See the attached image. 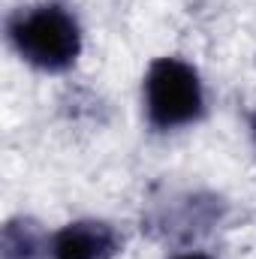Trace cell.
Returning a JSON list of instances; mask_svg holds the SVG:
<instances>
[{
	"label": "cell",
	"instance_id": "3",
	"mask_svg": "<svg viewBox=\"0 0 256 259\" xmlns=\"http://www.w3.org/2000/svg\"><path fill=\"white\" fill-rule=\"evenodd\" d=\"M121 250L118 232L103 220H78L52 238L55 259H112Z\"/></svg>",
	"mask_w": 256,
	"mask_h": 259
},
{
	"label": "cell",
	"instance_id": "1",
	"mask_svg": "<svg viewBox=\"0 0 256 259\" xmlns=\"http://www.w3.org/2000/svg\"><path fill=\"white\" fill-rule=\"evenodd\" d=\"M9 39L27 64L46 72H61L75 64L81 52V33L75 18L58 3L21 9L9 21Z\"/></svg>",
	"mask_w": 256,
	"mask_h": 259
},
{
	"label": "cell",
	"instance_id": "6",
	"mask_svg": "<svg viewBox=\"0 0 256 259\" xmlns=\"http://www.w3.org/2000/svg\"><path fill=\"white\" fill-rule=\"evenodd\" d=\"M253 136H256V118H253Z\"/></svg>",
	"mask_w": 256,
	"mask_h": 259
},
{
	"label": "cell",
	"instance_id": "4",
	"mask_svg": "<svg viewBox=\"0 0 256 259\" xmlns=\"http://www.w3.org/2000/svg\"><path fill=\"white\" fill-rule=\"evenodd\" d=\"M42 235L30 220H12L3 229V259H39Z\"/></svg>",
	"mask_w": 256,
	"mask_h": 259
},
{
	"label": "cell",
	"instance_id": "2",
	"mask_svg": "<svg viewBox=\"0 0 256 259\" xmlns=\"http://www.w3.org/2000/svg\"><path fill=\"white\" fill-rule=\"evenodd\" d=\"M145 109L157 130H175L202 118L205 94L199 72L178 58H157L145 75Z\"/></svg>",
	"mask_w": 256,
	"mask_h": 259
},
{
	"label": "cell",
	"instance_id": "5",
	"mask_svg": "<svg viewBox=\"0 0 256 259\" xmlns=\"http://www.w3.org/2000/svg\"><path fill=\"white\" fill-rule=\"evenodd\" d=\"M175 259H211V256H205V253H184V256H175Z\"/></svg>",
	"mask_w": 256,
	"mask_h": 259
}]
</instances>
